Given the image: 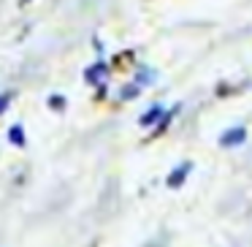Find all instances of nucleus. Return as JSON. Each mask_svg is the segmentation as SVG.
I'll list each match as a JSON object with an SVG mask.
<instances>
[{
	"label": "nucleus",
	"mask_w": 252,
	"mask_h": 247,
	"mask_svg": "<svg viewBox=\"0 0 252 247\" xmlns=\"http://www.w3.org/2000/svg\"><path fill=\"white\" fill-rule=\"evenodd\" d=\"M106 73H109V66H103V63H95V66L90 68L87 73H84V76H87V82H93V84H95V82H103Z\"/></svg>",
	"instance_id": "nucleus-2"
},
{
	"label": "nucleus",
	"mask_w": 252,
	"mask_h": 247,
	"mask_svg": "<svg viewBox=\"0 0 252 247\" xmlns=\"http://www.w3.org/2000/svg\"><path fill=\"white\" fill-rule=\"evenodd\" d=\"M6 106H8V95H0V111L6 109Z\"/></svg>",
	"instance_id": "nucleus-7"
},
{
	"label": "nucleus",
	"mask_w": 252,
	"mask_h": 247,
	"mask_svg": "<svg viewBox=\"0 0 252 247\" xmlns=\"http://www.w3.org/2000/svg\"><path fill=\"white\" fill-rule=\"evenodd\" d=\"M187 171H190V163H185L182 169H176L174 174L168 176V187H176V185H182V182H185V174H187Z\"/></svg>",
	"instance_id": "nucleus-3"
},
{
	"label": "nucleus",
	"mask_w": 252,
	"mask_h": 247,
	"mask_svg": "<svg viewBox=\"0 0 252 247\" xmlns=\"http://www.w3.org/2000/svg\"><path fill=\"white\" fill-rule=\"evenodd\" d=\"M160 117H163V106H152V109L141 117V125H152V122L160 120Z\"/></svg>",
	"instance_id": "nucleus-5"
},
{
	"label": "nucleus",
	"mask_w": 252,
	"mask_h": 247,
	"mask_svg": "<svg viewBox=\"0 0 252 247\" xmlns=\"http://www.w3.org/2000/svg\"><path fill=\"white\" fill-rule=\"evenodd\" d=\"M49 104L55 106V109H63V106H65V101H63L60 95H55V98H49Z\"/></svg>",
	"instance_id": "nucleus-6"
},
{
	"label": "nucleus",
	"mask_w": 252,
	"mask_h": 247,
	"mask_svg": "<svg viewBox=\"0 0 252 247\" xmlns=\"http://www.w3.org/2000/svg\"><path fill=\"white\" fill-rule=\"evenodd\" d=\"M8 139H11V144H17V147H25V133H22V125H11V131H8Z\"/></svg>",
	"instance_id": "nucleus-4"
},
{
	"label": "nucleus",
	"mask_w": 252,
	"mask_h": 247,
	"mask_svg": "<svg viewBox=\"0 0 252 247\" xmlns=\"http://www.w3.org/2000/svg\"><path fill=\"white\" fill-rule=\"evenodd\" d=\"M244 139H247V131H244V128H233L230 133H225V136L220 139V144H222V147H236V144H241Z\"/></svg>",
	"instance_id": "nucleus-1"
}]
</instances>
